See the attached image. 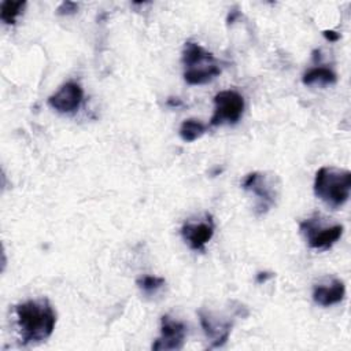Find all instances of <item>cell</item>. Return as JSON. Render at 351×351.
I'll return each mask as SVG.
<instances>
[{
	"mask_svg": "<svg viewBox=\"0 0 351 351\" xmlns=\"http://www.w3.org/2000/svg\"><path fill=\"white\" fill-rule=\"evenodd\" d=\"M15 314L22 344L25 346L45 341L56 325V313L47 298L16 304Z\"/></svg>",
	"mask_w": 351,
	"mask_h": 351,
	"instance_id": "6da1fadb",
	"label": "cell"
},
{
	"mask_svg": "<svg viewBox=\"0 0 351 351\" xmlns=\"http://www.w3.org/2000/svg\"><path fill=\"white\" fill-rule=\"evenodd\" d=\"M351 173L346 169L324 166L315 173L314 193L332 208L341 207L350 197Z\"/></svg>",
	"mask_w": 351,
	"mask_h": 351,
	"instance_id": "7a4b0ae2",
	"label": "cell"
},
{
	"mask_svg": "<svg viewBox=\"0 0 351 351\" xmlns=\"http://www.w3.org/2000/svg\"><path fill=\"white\" fill-rule=\"evenodd\" d=\"M184 80L189 85H203L221 74V69L214 55L206 51L200 44L186 41L182 49Z\"/></svg>",
	"mask_w": 351,
	"mask_h": 351,
	"instance_id": "3957f363",
	"label": "cell"
},
{
	"mask_svg": "<svg viewBox=\"0 0 351 351\" xmlns=\"http://www.w3.org/2000/svg\"><path fill=\"white\" fill-rule=\"evenodd\" d=\"M280 178L276 174L254 171L244 177L241 186L256 196L255 214L262 215L276 204L280 195Z\"/></svg>",
	"mask_w": 351,
	"mask_h": 351,
	"instance_id": "277c9868",
	"label": "cell"
},
{
	"mask_svg": "<svg viewBox=\"0 0 351 351\" xmlns=\"http://www.w3.org/2000/svg\"><path fill=\"white\" fill-rule=\"evenodd\" d=\"M299 229L310 248L326 251L341 237L344 228L340 223L325 225L321 215L315 214L314 217L302 221Z\"/></svg>",
	"mask_w": 351,
	"mask_h": 351,
	"instance_id": "5b68a950",
	"label": "cell"
},
{
	"mask_svg": "<svg viewBox=\"0 0 351 351\" xmlns=\"http://www.w3.org/2000/svg\"><path fill=\"white\" fill-rule=\"evenodd\" d=\"M244 111V99L236 90H221L214 96V114L210 119L211 126L236 123Z\"/></svg>",
	"mask_w": 351,
	"mask_h": 351,
	"instance_id": "8992f818",
	"label": "cell"
},
{
	"mask_svg": "<svg viewBox=\"0 0 351 351\" xmlns=\"http://www.w3.org/2000/svg\"><path fill=\"white\" fill-rule=\"evenodd\" d=\"M186 337V325L170 315L160 318V336L154 341L152 350H181Z\"/></svg>",
	"mask_w": 351,
	"mask_h": 351,
	"instance_id": "52a82bcc",
	"label": "cell"
},
{
	"mask_svg": "<svg viewBox=\"0 0 351 351\" xmlns=\"http://www.w3.org/2000/svg\"><path fill=\"white\" fill-rule=\"evenodd\" d=\"M84 90L80 84L69 81L63 84L59 90H56L48 99V104L62 114H71L77 111L82 103Z\"/></svg>",
	"mask_w": 351,
	"mask_h": 351,
	"instance_id": "ba28073f",
	"label": "cell"
},
{
	"mask_svg": "<svg viewBox=\"0 0 351 351\" xmlns=\"http://www.w3.org/2000/svg\"><path fill=\"white\" fill-rule=\"evenodd\" d=\"M214 221L210 214H206V218L197 222L188 221L181 228V234L188 243L191 250L204 251L206 244L211 240L214 234Z\"/></svg>",
	"mask_w": 351,
	"mask_h": 351,
	"instance_id": "9c48e42d",
	"label": "cell"
},
{
	"mask_svg": "<svg viewBox=\"0 0 351 351\" xmlns=\"http://www.w3.org/2000/svg\"><path fill=\"white\" fill-rule=\"evenodd\" d=\"M199 317H200V324L203 326V330L206 336L211 340V348L222 347L226 340L229 339L233 321L232 319H219V317L214 315L210 311H206L204 308L199 310Z\"/></svg>",
	"mask_w": 351,
	"mask_h": 351,
	"instance_id": "30bf717a",
	"label": "cell"
},
{
	"mask_svg": "<svg viewBox=\"0 0 351 351\" xmlns=\"http://www.w3.org/2000/svg\"><path fill=\"white\" fill-rule=\"evenodd\" d=\"M346 295V287L341 280L333 278L326 284H319L314 287L313 291V300L322 306L329 307L332 304H336L344 299Z\"/></svg>",
	"mask_w": 351,
	"mask_h": 351,
	"instance_id": "8fae6325",
	"label": "cell"
},
{
	"mask_svg": "<svg viewBox=\"0 0 351 351\" xmlns=\"http://www.w3.org/2000/svg\"><path fill=\"white\" fill-rule=\"evenodd\" d=\"M302 81L307 86H313V85L325 86V85L336 84L337 77H336V73L329 67H313L303 74Z\"/></svg>",
	"mask_w": 351,
	"mask_h": 351,
	"instance_id": "7c38bea8",
	"label": "cell"
},
{
	"mask_svg": "<svg viewBox=\"0 0 351 351\" xmlns=\"http://www.w3.org/2000/svg\"><path fill=\"white\" fill-rule=\"evenodd\" d=\"M206 130H207V126L203 122L195 118H189L181 123L178 133L185 143H192L199 137H202L206 133Z\"/></svg>",
	"mask_w": 351,
	"mask_h": 351,
	"instance_id": "4fadbf2b",
	"label": "cell"
},
{
	"mask_svg": "<svg viewBox=\"0 0 351 351\" xmlns=\"http://www.w3.org/2000/svg\"><path fill=\"white\" fill-rule=\"evenodd\" d=\"M26 1H3L0 7V18L7 25H14L16 18L23 12Z\"/></svg>",
	"mask_w": 351,
	"mask_h": 351,
	"instance_id": "5bb4252c",
	"label": "cell"
},
{
	"mask_svg": "<svg viewBox=\"0 0 351 351\" xmlns=\"http://www.w3.org/2000/svg\"><path fill=\"white\" fill-rule=\"evenodd\" d=\"M137 285L144 293L152 295L165 285V278L156 276H144L137 280Z\"/></svg>",
	"mask_w": 351,
	"mask_h": 351,
	"instance_id": "9a60e30c",
	"label": "cell"
},
{
	"mask_svg": "<svg viewBox=\"0 0 351 351\" xmlns=\"http://www.w3.org/2000/svg\"><path fill=\"white\" fill-rule=\"evenodd\" d=\"M78 5L75 3H71V1H63L59 7H58V14L59 15H70V14H74L77 11Z\"/></svg>",
	"mask_w": 351,
	"mask_h": 351,
	"instance_id": "2e32d148",
	"label": "cell"
},
{
	"mask_svg": "<svg viewBox=\"0 0 351 351\" xmlns=\"http://www.w3.org/2000/svg\"><path fill=\"white\" fill-rule=\"evenodd\" d=\"M324 37L326 38V40H329V41H337L339 38H340V34L339 33H336L335 30H324Z\"/></svg>",
	"mask_w": 351,
	"mask_h": 351,
	"instance_id": "e0dca14e",
	"label": "cell"
},
{
	"mask_svg": "<svg viewBox=\"0 0 351 351\" xmlns=\"http://www.w3.org/2000/svg\"><path fill=\"white\" fill-rule=\"evenodd\" d=\"M270 277H273L271 273H259V274L256 276V282H263V281H266V280L270 278Z\"/></svg>",
	"mask_w": 351,
	"mask_h": 351,
	"instance_id": "ac0fdd59",
	"label": "cell"
},
{
	"mask_svg": "<svg viewBox=\"0 0 351 351\" xmlns=\"http://www.w3.org/2000/svg\"><path fill=\"white\" fill-rule=\"evenodd\" d=\"M167 103H169V104H171V106H181V101H180V100H176V101H171V100H169Z\"/></svg>",
	"mask_w": 351,
	"mask_h": 351,
	"instance_id": "d6986e66",
	"label": "cell"
}]
</instances>
